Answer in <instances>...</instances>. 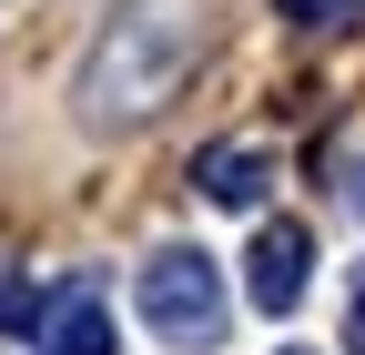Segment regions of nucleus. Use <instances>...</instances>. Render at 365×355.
Here are the masks:
<instances>
[{
    "instance_id": "1",
    "label": "nucleus",
    "mask_w": 365,
    "mask_h": 355,
    "mask_svg": "<svg viewBox=\"0 0 365 355\" xmlns=\"http://www.w3.org/2000/svg\"><path fill=\"white\" fill-rule=\"evenodd\" d=\"M203 61V0H122L81 61V122H153Z\"/></svg>"
},
{
    "instance_id": "2",
    "label": "nucleus",
    "mask_w": 365,
    "mask_h": 355,
    "mask_svg": "<svg viewBox=\"0 0 365 355\" xmlns=\"http://www.w3.org/2000/svg\"><path fill=\"white\" fill-rule=\"evenodd\" d=\"M132 294H143V325L182 355H213L223 345V264L193 254V244H163L143 254V274H132Z\"/></svg>"
},
{
    "instance_id": "3",
    "label": "nucleus",
    "mask_w": 365,
    "mask_h": 355,
    "mask_svg": "<svg viewBox=\"0 0 365 355\" xmlns=\"http://www.w3.org/2000/svg\"><path fill=\"white\" fill-rule=\"evenodd\" d=\"M304 284H314V234L304 224H264L254 254H244V294L264 304V315H294Z\"/></svg>"
},
{
    "instance_id": "4",
    "label": "nucleus",
    "mask_w": 365,
    "mask_h": 355,
    "mask_svg": "<svg viewBox=\"0 0 365 355\" xmlns=\"http://www.w3.org/2000/svg\"><path fill=\"white\" fill-rule=\"evenodd\" d=\"M193 193H203L213 213H254V203L274 193V153H264V143H213V153L193 163Z\"/></svg>"
},
{
    "instance_id": "5",
    "label": "nucleus",
    "mask_w": 365,
    "mask_h": 355,
    "mask_svg": "<svg viewBox=\"0 0 365 355\" xmlns=\"http://www.w3.org/2000/svg\"><path fill=\"white\" fill-rule=\"evenodd\" d=\"M41 355H122L112 345V315L91 284H61L51 304H41Z\"/></svg>"
},
{
    "instance_id": "6",
    "label": "nucleus",
    "mask_w": 365,
    "mask_h": 355,
    "mask_svg": "<svg viewBox=\"0 0 365 355\" xmlns=\"http://www.w3.org/2000/svg\"><path fill=\"white\" fill-rule=\"evenodd\" d=\"M274 11H284L294 31H314V41H335V31H355V21H365V0H274Z\"/></svg>"
},
{
    "instance_id": "7",
    "label": "nucleus",
    "mask_w": 365,
    "mask_h": 355,
    "mask_svg": "<svg viewBox=\"0 0 365 355\" xmlns=\"http://www.w3.org/2000/svg\"><path fill=\"white\" fill-rule=\"evenodd\" d=\"M0 335H41V294H31V274H11V264H0Z\"/></svg>"
},
{
    "instance_id": "8",
    "label": "nucleus",
    "mask_w": 365,
    "mask_h": 355,
    "mask_svg": "<svg viewBox=\"0 0 365 355\" xmlns=\"http://www.w3.org/2000/svg\"><path fill=\"white\" fill-rule=\"evenodd\" d=\"M345 203H355V213H365V153H355V183H345Z\"/></svg>"
},
{
    "instance_id": "9",
    "label": "nucleus",
    "mask_w": 365,
    "mask_h": 355,
    "mask_svg": "<svg viewBox=\"0 0 365 355\" xmlns=\"http://www.w3.org/2000/svg\"><path fill=\"white\" fill-rule=\"evenodd\" d=\"M355 315H365V274H355Z\"/></svg>"
},
{
    "instance_id": "10",
    "label": "nucleus",
    "mask_w": 365,
    "mask_h": 355,
    "mask_svg": "<svg viewBox=\"0 0 365 355\" xmlns=\"http://www.w3.org/2000/svg\"><path fill=\"white\" fill-rule=\"evenodd\" d=\"M284 355H304V345H284Z\"/></svg>"
}]
</instances>
